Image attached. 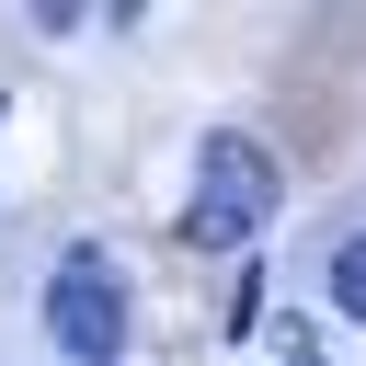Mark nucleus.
Here are the masks:
<instances>
[{"mask_svg":"<svg viewBox=\"0 0 366 366\" xmlns=\"http://www.w3.org/2000/svg\"><path fill=\"white\" fill-rule=\"evenodd\" d=\"M274 206H286V172H274V149H263L252 126H217V137L194 149V194H183L172 240H183V252H240V240H252Z\"/></svg>","mask_w":366,"mask_h":366,"instance_id":"1","label":"nucleus"},{"mask_svg":"<svg viewBox=\"0 0 366 366\" xmlns=\"http://www.w3.org/2000/svg\"><path fill=\"white\" fill-rule=\"evenodd\" d=\"M46 332L69 366H126V274L103 240H69L57 274H46Z\"/></svg>","mask_w":366,"mask_h":366,"instance_id":"2","label":"nucleus"},{"mask_svg":"<svg viewBox=\"0 0 366 366\" xmlns=\"http://www.w3.org/2000/svg\"><path fill=\"white\" fill-rule=\"evenodd\" d=\"M332 309H343V320H366V229H355V240H332Z\"/></svg>","mask_w":366,"mask_h":366,"instance_id":"3","label":"nucleus"}]
</instances>
